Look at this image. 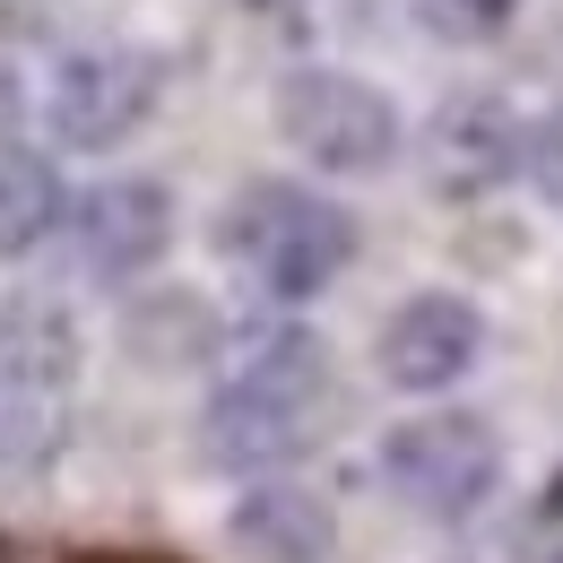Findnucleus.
Segmentation results:
<instances>
[{
  "mask_svg": "<svg viewBox=\"0 0 563 563\" xmlns=\"http://www.w3.org/2000/svg\"><path fill=\"white\" fill-rule=\"evenodd\" d=\"M339 408L330 382V347L303 321H269L225 355L209 408H200V451L225 477H269L295 451H312V433Z\"/></svg>",
  "mask_w": 563,
  "mask_h": 563,
  "instance_id": "1",
  "label": "nucleus"
},
{
  "mask_svg": "<svg viewBox=\"0 0 563 563\" xmlns=\"http://www.w3.org/2000/svg\"><path fill=\"white\" fill-rule=\"evenodd\" d=\"M217 252L261 286L269 303H312L321 286L347 278L355 261V217L312 191V183H243L217 217Z\"/></svg>",
  "mask_w": 563,
  "mask_h": 563,
  "instance_id": "2",
  "label": "nucleus"
},
{
  "mask_svg": "<svg viewBox=\"0 0 563 563\" xmlns=\"http://www.w3.org/2000/svg\"><path fill=\"white\" fill-rule=\"evenodd\" d=\"M269 122H278V140L312 165V174H382V165H399V147H408V122H399V104L373 87V78L339 70V62H295L278 78V96H269Z\"/></svg>",
  "mask_w": 563,
  "mask_h": 563,
  "instance_id": "3",
  "label": "nucleus"
},
{
  "mask_svg": "<svg viewBox=\"0 0 563 563\" xmlns=\"http://www.w3.org/2000/svg\"><path fill=\"white\" fill-rule=\"evenodd\" d=\"M373 468H382V486L399 494L417 520H468L503 486V433L477 408H424V417L382 433Z\"/></svg>",
  "mask_w": 563,
  "mask_h": 563,
  "instance_id": "4",
  "label": "nucleus"
},
{
  "mask_svg": "<svg viewBox=\"0 0 563 563\" xmlns=\"http://www.w3.org/2000/svg\"><path fill=\"white\" fill-rule=\"evenodd\" d=\"M156 96H165V62L140 44H78L62 53L35 104H44V131L70 147V156H113L156 122Z\"/></svg>",
  "mask_w": 563,
  "mask_h": 563,
  "instance_id": "5",
  "label": "nucleus"
},
{
  "mask_svg": "<svg viewBox=\"0 0 563 563\" xmlns=\"http://www.w3.org/2000/svg\"><path fill=\"white\" fill-rule=\"evenodd\" d=\"M70 373H78V339L53 303H18L0 321V442L18 460L53 451V433L70 417Z\"/></svg>",
  "mask_w": 563,
  "mask_h": 563,
  "instance_id": "6",
  "label": "nucleus"
},
{
  "mask_svg": "<svg viewBox=\"0 0 563 563\" xmlns=\"http://www.w3.org/2000/svg\"><path fill=\"white\" fill-rule=\"evenodd\" d=\"M417 156H424V183L442 200H486L503 191L520 165H529V131L520 113L494 96V87H451L417 131Z\"/></svg>",
  "mask_w": 563,
  "mask_h": 563,
  "instance_id": "7",
  "label": "nucleus"
},
{
  "mask_svg": "<svg viewBox=\"0 0 563 563\" xmlns=\"http://www.w3.org/2000/svg\"><path fill=\"white\" fill-rule=\"evenodd\" d=\"M70 243L78 269L96 286H131L174 252V191L147 174H104L96 191L70 200Z\"/></svg>",
  "mask_w": 563,
  "mask_h": 563,
  "instance_id": "8",
  "label": "nucleus"
},
{
  "mask_svg": "<svg viewBox=\"0 0 563 563\" xmlns=\"http://www.w3.org/2000/svg\"><path fill=\"white\" fill-rule=\"evenodd\" d=\"M477 355H486V312H477L468 295H451V286L408 295V303L382 321V339H373L382 382H390V390H408V399H433V390L468 382V373H477Z\"/></svg>",
  "mask_w": 563,
  "mask_h": 563,
  "instance_id": "9",
  "label": "nucleus"
},
{
  "mask_svg": "<svg viewBox=\"0 0 563 563\" xmlns=\"http://www.w3.org/2000/svg\"><path fill=\"white\" fill-rule=\"evenodd\" d=\"M225 538L243 563H330L339 555V511L295 477H252L225 511Z\"/></svg>",
  "mask_w": 563,
  "mask_h": 563,
  "instance_id": "10",
  "label": "nucleus"
},
{
  "mask_svg": "<svg viewBox=\"0 0 563 563\" xmlns=\"http://www.w3.org/2000/svg\"><path fill=\"white\" fill-rule=\"evenodd\" d=\"M70 225V191L62 165L35 156L18 131H0V261H26L35 243H53Z\"/></svg>",
  "mask_w": 563,
  "mask_h": 563,
  "instance_id": "11",
  "label": "nucleus"
},
{
  "mask_svg": "<svg viewBox=\"0 0 563 563\" xmlns=\"http://www.w3.org/2000/svg\"><path fill=\"white\" fill-rule=\"evenodd\" d=\"M122 339H131L140 364H209V355L225 347L209 295H191V286H174V295H140V303L122 312Z\"/></svg>",
  "mask_w": 563,
  "mask_h": 563,
  "instance_id": "12",
  "label": "nucleus"
},
{
  "mask_svg": "<svg viewBox=\"0 0 563 563\" xmlns=\"http://www.w3.org/2000/svg\"><path fill=\"white\" fill-rule=\"evenodd\" d=\"M520 18V0H417V26L433 44H494Z\"/></svg>",
  "mask_w": 563,
  "mask_h": 563,
  "instance_id": "13",
  "label": "nucleus"
},
{
  "mask_svg": "<svg viewBox=\"0 0 563 563\" xmlns=\"http://www.w3.org/2000/svg\"><path fill=\"white\" fill-rule=\"evenodd\" d=\"M529 191L547 200V209H563V104L547 113V122H529Z\"/></svg>",
  "mask_w": 563,
  "mask_h": 563,
  "instance_id": "14",
  "label": "nucleus"
},
{
  "mask_svg": "<svg viewBox=\"0 0 563 563\" xmlns=\"http://www.w3.org/2000/svg\"><path fill=\"white\" fill-rule=\"evenodd\" d=\"M243 9H303V0H243Z\"/></svg>",
  "mask_w": 563,
  "mask_h": 563,
  "instance_id": "15",
  "label": "nucleus"
},
{
  "mask_svg": "<svg viewBox=\"0 0 563 563\" xmlns=\"http://www.w3.org/2000/svg\"><path fill=\"white\" fill-rule=\"evenodd\" d=\"M555 563H563V555H555Z\"/></svg>",
  "mask_w": 563,
  "mask_h": 563,
  "instance_id": "16",
  "label": "nucleus"
}]
</instances>
